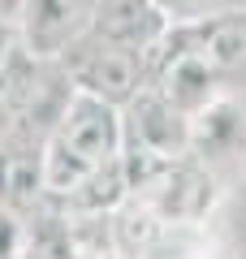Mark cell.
I'll use <instances>...</instances> for the list:
<instances>
[{
    "instance_id": "obj_9",
    "label": "cell",
    "mask_w": 246,
    "mask_h": 259,
    "mask_svg": "<svg viewBox=\"0 0 246 259\" xmlns=\"http://www.w3.org/2000/svg\"><path fill=\"white\" fill-rule=\"evenodd\" d=\"M22 259H78L73 216L56 203H39L22 229Z\"/></svg>"
},
{
    "instance_id": "obj_12",
    "label": "cell",
    "mask_w": 246,
    "mask_h": 259,
    "mask_svg": "<svg viewBox=\"0 0 246 259\" xmlns=\"http://www.w3.org/2000/svg\"><path fill=\"white\" fill-rule=\"evenodd\" d=\"M18 52V26L13 22H0V69H5V61Z\"/></svg>"
},
{
    "instance_id": "obj_1",
    "label": "cell",
    "mask_w": 246,
    "mask_h": 259,
    "mask_svg": "<svg viewBox=\"0 0 246 259\" xmlns=\"http://www.w3.org/2000/svg\"><path fill=\"white\" fill-rule=\"evenodd\" d=\"M126 151V130L121 108L91 95H73L56 130L44 139V194L48 203L61 207L73 190L104 164L121 160Z\"/></svg>"
},
{
    "instance_id": "obj_2",
    "label": "cell",
    "mask_w": 246,
    "mask_h": 259,
    "mask_svg": "<svg viewBox=\"0 0 246 259\" xmlns=\"http://www.w3.org/2000/svg\"><path fill=\"white\" fill-rule=\"evenodd\" d=\"M65 74H69L73 91L91 95V100H104L112 108H126L138 91L147 87V56L130 52V48L104 44V39L87 35L61 56Z\"/></svg>"
},
{
    "instance_id": "obj_8",
    "label": "cell",
    "mask_w": 246,
    "mask_h": 259,
    "mask_svg": "<svg viewBox=\"0 0 246 259\" xmlns=\"http://www.w3.org/2000/svg\"><path fill=\"white\" fill-rule=\"evenodd\" d=\"M173 30L216 69L220 78L246 65V5L242 9L212 13V18H199V22H177Z\"/></svg>"
},
{
    "instance_id": "obj_11",
    "label": "cell",
    "mask_w": 246,
    "mask_h": 259,
    "mask_svg": "<svg viewBox=\"0 0 246 259\" xmlns=\"http://www.w3.org/2000/svg\"><path fill=\"white\" fill-rule=\"evenodd\" d=\"M22 229L26 216L0 203V259H22Z\"/></svg>"
},
{
    "instance_id": "obj_3",
    "label": "cell",
    "mask_w": 246,
    "mask_h": 259,
    "mask_svg": "<svg viewBox=\"0 0 246 259\" xmlns=\"http://www.w3.org/2000/svg\"><path fill=\"white\" fill-rule=\"evenodd\" d=\"M130 199H138L164 225H194L216 207V177L194 151H186V156L160 164V173Z\"/></svg>"
},
{
    "instance_id": "obj_13",
    "label": "cell",
    "mask_w": 246,
    "mask_h": 259,
    "mask_svg": "<svg viewBox=\"0 0 246 259\" xmlns=\"http://www.w3.org/2000/svg\"><path fill=\"white\" fill-rule=\"evenodd\" d=\"M22 9V0H0V22H13Z\"/></svg>"
},
{
    "instance_id": "obj_10",
    "label": "cell",
    "mask_w": 246,
    "mask_h": 259,
    "mask_svg": "<svg viewBox=\"0 0 246 259\" xmlns=\"http://www.w3.org/2000/svg\"><path fill=\"white\" fill-rule=\"evenodd\" d=\"M155 5L177 26V22H199V18H212V13H225V9H242L246 0H155Z\"/></svg>"
},
{
    "instance_id": "obj_5",
    "label": "cell",
    "mask_w": 246,
    "mask_h": 259,
    "mask_svg": "<svg viewBox=\"0 0 246 259\" xmlns=\"http://www.w3.org/2000/svg\"><path fill=\"white\" fill-rule=\"evenodd\" d=\"M121 130H126V151H147L155 160H177L190 151V112L164 100L151 82L121 108Z\"/></svg>"
},
{
    "instance_id": "obj_4",
    "label": "cell",
    "mask_w": 246,
    "mask_h": 259,
    "mask_svg": "<svg viewBox=\"0 0 246 259\" xmlns=\"http://www.w3.org/2000/svg\"><path fill=\"white\" fill-rule=\"evenodd\" d=\"M95 0H22L18 18V44L39 61H61L78 39L91 35Z\"/></svg>"
},
{
    "instance_id": "obj_7",
    "label": "cell",
    "mask_w": 246,
    "mask_h": 259,
    "mask_svg": "<svg viewBox=\"0 0 246 259\" xmlns=\"http://www.w3.org/2000/svg\"><path fill=\"white\" fill-rule=\"evenodd\" d=\"M0 203L30 216L44 194V143L26 134H5L0 139Z\"/></svg>"
},
{
    "instance_id": "obj_6",
    "label": "cell",
    "mask_w": 246,
    "mask_h": 259,
    "mask_svg": "<svg viewBox=\"0 0 246 259\" xmlns=\"http://www.w3.org/2000/svg\"><path fill=\"white\" fill-rule=\"evenodd\" d=\"M169 26L173 22L164 18V9L155 0H95L91 35L104 39V44L151 56V48L169 35Z\"/></svg>"
}]
</instances>
